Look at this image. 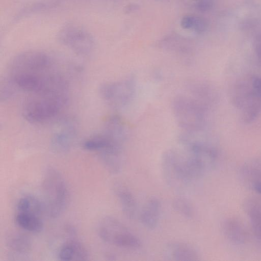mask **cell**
Returning a JSON list of instances; mask_svg holds the SVG:
<instances>
[{
    "instance_id": "2",
    "label": "cell",
    "mask_w": 261,
    "mask_h": 261,
    "mask_svg": "<svg viewBox=\"0 0 261 261\" xmlns=\"http://www.w3.org/2000/svg\"><path fill=\"white\" fill-rule=\"evenodd\" d=\"M232 102L246 122L254 120L261 113V76L248 74L234 84Z\"/></svg>"
},
{
    "instance_id": "18",
    "label": "cell",
    "mask_w": 261,
    "mask_h": 261,
    "mask_svg": "<svg viewBox=\"0 0 261 261\" xmlns=\"http://www.w3.org/2000/svg\"><path fill=\"white\" fill-rule=\"evenodd\" d=\"M115 193L120 204L124 215L129 219H134L138 214V205L132 192L122 185L115 187Z\"/></svg>"
},
{
    "instance_id": "8",
    "label": "cell",
    "mask_w": 261,
    "mask_h": 261,
    "mask_svg": "<svg viewBox=\"0 0 261 261\" xmlns=\"http://www.w3.org/2000/svg\"><path fill=\"white\" fill-rule=\"evenodd\" d=\"M58 41L77 55L87 56L93 51V36L84 28L73 23L66 24L59 31Z\"/></svg>"
},
{
    "instance_id": "25",
    "label": "cell",
    "mask_w": 261,
    "mask_h": 261,
    "mask_svg": "<svg viewBox=\"0 0 261 261\" xmlns=\"http://www.w3.org/2000/svg\"><path fill=\"white\" fill-rule=\"evenodd\" d=\"M255 50L258 58L261 62V39L257 41L255 46Z\"/></svg>"
},
{
    "instance_id": "26",
    "label": "cell",
    "mask_w": 261,
    "mask_h": 261,
    "mask_svg": "<svg viewBox=\"0 0 261 261\" xmlns=\"http://www.w3.org/2000/svg\"><path fill=\"white\" fill-rule=\"evenodd\" d=\"M193 1H195L197 2V1H198L199 0H193Z\"/></svg>"
},
{
    "instance_id": "14",
    "label": "cell",
    "mask_w": 261,
    "mask_h": 261,
    "mask_svg": "<svg viewBox=\"0 0 261 261\" xmlns=\"http://www.w3.org/2000/svg\"><path fill=\"white\" fill-rule=\"evenodd\" d=\"M102 132L114 142L123 145L127 137L128 128L121 117L112 115L106 119Z\"/></svg>"
},
{
    "instance_id": "6",
    "label": "cell",
    "mask_w": 261,
    "mask_h": 261,
    "mask_svg": "<svg viewBox=\"0 0 261 261\" xmlns=\"http://www.w3.org/2000/svg\"><path fill=\"white\" fill-rule=\"evenodd\" d=\"M99 237L106 243L118 247L137 249L141 246L140 240L119 220L106 216L99 222Z\"/></svg>"
},
{
    "instance_id": "17",
    "label": "cell",
    "mask_w": 261,
    "mask_h": 261,
    "mask_svg": "<svg viewBox=\"0 0 261 261\" xmlns=\"http://www.w3.org/2000/svg\"><path fill=\"white\" fill-rule=\"evenodd\" d=\"M245 211L254 234L261 241V199L252 197L245 200Z\"/></svg>"
},
{
    "instance_id": "20",
    "label": "cell",
    "mask_w": 261,
    "mask_h": 261,
    "mask_svg": "<svg viewBox=\"0 0 261 261\" xmlns=\"http://www.w3.org/2000/svg\"><path fill=\"white\" fill-rule=\"evenodd\" d=\"M15 221L20 227L31 232H39L43 228V223L40 216L32 214L18 212Z\"/></svg>"
},
{
    "instance_id": "22",
    "label": "cell",
    "mask_w": 261,
    "mask_h": 261,
    "mask_svg": "<svg viewBox=\"0 0 261 261\" xmlns=\"http://www.w3.org/2000/svg\"><path fill=\"white\" fill-rule=\"evenodd\" d=\"M180 25L184 29L193 30L198 34L204 32L207 27V22L203 18L193 15L184 16Z\"/></svg>"
},
{
    "instance_id": "13",
    "label": "cell",
    "mask_w": 261,
    "mask_h": 261,
    "mask_svg": "<svg viewBox=\"0 0 261 261\" xmlns=\"http://www.w3.org/2000/svg\"><path fill=\"white\" fill-rule=\"evenodd\" d=\"M222 229L225 238L236 245L244 244L247 240L248 234L244 225L234 218H227L222 224Z\"/></svg>"
},
{
    "instance_id": "11",
    "label": "cell",
    "mask_w": 261,
    "mask_h": 261,
    "mask_svg": "<svg viewBox=\"0 0 261 261\" xmlns=\"http://www.w3.org/2000/svg\"><path fill=\"white\" fill-rule=\"evenodd\" d=\"M76 133L75 126L71 122L64 124L55 132L50 141V147L55 153L62 154L67 152L72 147Z\"/></svg>"
},
{
    "instance_id": "1",
    "label": "cell",
    "mask_w": 261,
    "mask_h": 261,
    "mask_svg": "<svg viewBox=\"0 0 261 261\" xmlns=\"http://www.w3.org/2000/svg\"><path fill=\"white\" fill-rule=\"evenodd\" d=\"M161 170L166 182L177 189L186 188L202 177L184 149L166 150L162 157Z\"/></svg>"
},
{
    "instance_id": "12",
    "label": "cell",
    "mask_w": 261,
    "mask_h": 261,
    "mask_svg": "<svg viewBox=\"0 0 261 261\" xmlns=\"http://www.w3.org/2000/svg\"><path fill=\"white\" fill-rule=\"evenodd\" d=\"M165 259L176 261H193L199 259V255L192 246L182 242L169 243L164 252Z\"/></svg>"
},
{
    "instance_id": "24",
    "label": "cell",
    "mask_w": 261,
    "mask_h": 261,
    "mask_svg": "<svg viewBox=\"0 0 261 261\" xmlns=\"http://www.w3.org/2000/svg\"><path fill=\"white\" fill-rule=\"evenodd\" d=\"M213 5V0H199L197 2L196 7L199 11L205 12L211 9Z\"/></svg>"
},
{
    "instance_id": "3",
    "label": "cell",
    "mask_w": 261,
    "mask_h": 261,
    "mask_svg": "<svg viewBox=\"0 0 261 261\" xmlns=\"http://www.w3.org/2000/svg\"><path fill=\"white\" fill-rule=\"evenodd\" d=\"M67 93L32 94L24 101L22 115L32 123L47 121L58 115L68 100Z\"/></svg>"
},
{
    "instance_id": "16",
    "label": "cell",
    "mask_w": 261,
    "mask_h": 261,
    "mask_svg": "<svg viewBox=\"0 0 261 261\" xmlns=\"http://www.w3.org/2000/svg\"><path fill=\"white\" fill-rule=\"evenodd\" d=\"M58 256L60 260L63 261L86 260L88 259L89 252L81 242L76 240H70L61 246Z\"/></svg>"
},
{
    "instance_id": "15",
    "label": "cell",
    "mask_w": 261,
    "mask_h": 261,
    "mask_svg": "<svg viewBox=\"0 0 261 261\" xmlns=\"http://www.w3.org/2000/svg\"><path fill=\"white\" fill-rule=\"evenodd\" d=\"M161 211V203L155 197L149 198L140 214L142 224L148 229H154L158 225Z\"/></svg>"
},
{
    "instance_id": "10",
    "label": "cell",
    "mask_w": 261,
    "mask_h": 261,
    "mask_svg": "<svg viewBox=\"0 0 261 261\" xmlns=\"http://www.w3.org/2000/svg\"><path fill=\"white\" fill-rule=\"evenodd\" d=\"M238 175L244 186L261 195V157L245 162L240 167Z\"/></svg>"
},
{
    "instance_id": "9",
    "label": "cell",
    "mask_w": 261,
    "mask_h": 261,
    "mask_svg": "<svg viewBox=\"0 0 261 261\" xmlns=\"http://www.w3.org/2000/svg\"><path fill=\"white\" fill-rule=\"evenodd\" d=\"M102 99L115 109L125 107L132 100L135 93V83L132 79L106 82L99 89Z\"/></svg>"
},
{
    "instance_id": "21",
    "label": "cell",
    "mask_w": 261,
    "mask_h": 261,
    "mask_svg": "<svg viewBox=\"0 0 261 261\" xmlns=\"http://www.w3.org/2000/svg\"><path fill=\"white\" fill-rule=\"evenodd\" d=\"M16 208L18 212L30 213L38 216L45 210L44 203L32 195L20 198L17 202Z\"/></svg>"
},
{
    "instance_id": "4",
    "label": "cell",
    "mask_w": 261,
    "mask_h": 261,
    "mask_svg": "<svg viewBox=\"0 0 261 261\" xmlns=\"http://www.w3.org/2000/svg\"><path fill=\"white\" fill-rule=\"evenodd\" d=\"M42 188L46 213L51 218L58 217L69 201V192L64 177L57 169L48 167L43 175Z\"/></svg>"
},
{
    "instance_id": "5",
    "label": "cell",
    "mask_w": 261,
    "mask_h": 261,
    "mask_svg": "<svg viewBox=\"0 0 261 261\" xmlns=\"http://www.w3.org/2000/svg\"><path fill=\"white\" fill-rule=\"evenodd\" d=\"M172 109L178 125L185 131L201 130L206 121V107L193 98L177 96L173 100Z\"/></svg>"
},
{
    "instance_id": "23",
    "label": "cell",
    "mask_w": 261,
    "mask_h": 261,
    "mask_svg": "<svg viewBox=\"0 0 261 261\" xmlns=\"http://www.w3.org/2000/svg\"><path fill=\"white\" fill-rule=\"evenodd\" d=\"M172 205L176 212L185 218L190 219L194 216V207L186 198L176 197L173 200Z\"/></svg>"
},
{
    "instance_id": "19",
    "label": "cell",
    "mask_w": 261,
    "mask_h": 261,
    "mask_svg": "<svg viewBox=\"0 0 261 261\" xmlns=\"http://www.w3.org/2000/svg\"><path fill=\"white\" fill-rule=\"evenodd\" d=\"M6 244L14 253L18 255H24L30 252L32 243L26 235L18 232L12 233L7 237Z\"/></svg>"
},
{
    "instance_id": "7",
    "label": "cell",
    "mask_w": 261,
    "mask_h": 261,
    "mask_svg": "<svg viewBox=\"0 0 261 261\" xmlns=\"http://www.w3.org/2000/svg\"><path fill=\"white\" fill-rule=\"evenodd\" d=\"M53 60L47 53L28 50L15 56L9 65V75L20 73L44 74L51 68Z\"/></svg>"
}]
</instances>
